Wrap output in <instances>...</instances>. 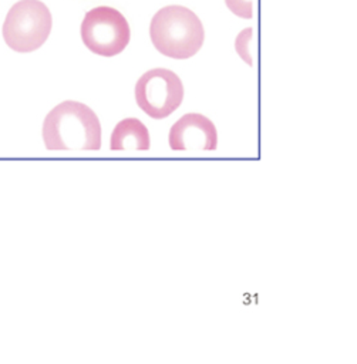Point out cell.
<instances>
[{"label":"cell","mask_w":357,"mask_h":364,"mask_svg":"<svg viewBox=\"0 0 357 364\" xmlns=\"http://www.w3.org/2000/svg\"><path fill=\"white\" fill-rule=\"evenodd\" d=\"M43 139L50 151H98L101 124L88 105L63 101L46 115Z\"/></svg>","instance_id":"1"},{"label":"cell","mask_w":357,"mask_h":364,"mask_svg":"<svg viewBox=\"0 0 357 364\" xmlns=\"http://www.w3.org/2000/svg\"><path fill=\"white\" fill-rule=\"evenodd\" d=\"M149 37L161 54L185 60L201 50L205 31L199 17L192 10L183 6H166L154 14Z\"/></svg>","instance_id":"2"},{"label":"cell","mask_w":357,"mask_h":364,"mask_svg":"<svg viewBox=\"0 0 357 364\" xmlns=\"http://www.w3.org/2000/svg\"><path fill=\"white\" fill-rule=\"evenodd\" d=\"M51 13L40 0H20L10 7L3 23V38L17 53L40 48L51 31Z\"/></svg>","instance_id":"3"},{"label":"cell","mask_w":357,"mask_h":364,"mask_svg":"<svg viewBox=\"0 0 357 364\" xmlns=\"http://www.w3.org/2000/svg\"><path fill=\"white\" fill-rule=\"evenodd\" d=\"M131 37L127 18L115 9L100 6L85 13L81 23L84 46L94 54L114 57L124 51Z\"/></svg>","instance_id":"4"},{"label":"cell","mask_w":357,"mask_h":364,"mask_svg":"<svg viewBox=\"0 0 357 364\" xmlns=\"http://www.w3.org/2000/svg\"><path fill=\"white\" fill-rule=\"evenodd\" d=\"M138 107L151 118L169 117L183 100V84L171 70L152 68L144 73L135 84Z\"/></svg>","instance_id":"5"},{"label":"cell","mask_w":357,"mask_h":364,"mask_svg":"<svg viewBox=\"0 0 357 364\" xmlns=\"http://www.w3.org/2000/svg\"><path fill=\"white\" fill-rule=\"evenodd\" d=\"M168 141L174 151H215L218 146V131L208 117L189 112L171 127Z\"/></svg>","instance_id":"6"},{"label":"cell","mask_w":357,"mask_h":364,"mask_svg":"<svg viewBox=\"0 0 357 364\" xmlns=\"http://www.w3.org/2000/svg\"><path fill=\"white\" fill-rule=\"evenodd\" d=\"M149 145V131L138 118L121 119L110 139L112 151H148Z\"/></svg>","instance_id":"7"},{"label":"cell","mask_w":357,"mask_h":364,"mask_svg":"<svg viewBox=\"0 0 357 364\" xmlns=\"http://www.w3.org/2000/svg\"><path fill=\"white\" fill-rule=\"evenodd\" d=\"M252 28H245L243 31H240L236 37V43H235V47H236V51L238 54L240 55L242 60H245L249 65H253V58H252Z\"/></svg>","instance_id":"8"},{"label":"cell","mask_w":357,"mask_h":364,"mask_svg":"<svg viewBox=\"0 0 357 364\" xmlns=\"http://www.w3.org/2000/svg\"><path fill=\"white\" fill-rule=\"evenodd\" d=\"M228 9L238 17L252 18L253 16V0H225Z\"/></svg>","instance_id":"9"}]
</instances>
